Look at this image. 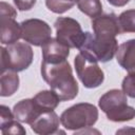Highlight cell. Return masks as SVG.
Returning a JSON list of instances; mask_svg holds the SVG:
<instances>
[{"label": "cell", "instance_id": "1", "mask_svg": "<svg viewBox=\"0 0 135 135\" xmlns=\"http://www.w3.org/2000/svg\"><path fill=\"white\" fill-rule=\"evenodd\" d=\"M41 76L59 97L60 101L74 99L78 94V83L73 76L68 60L49 62L42 60Z\"/></svg>", "mask_w": 135, "mask_h": 135}, {"label": "cell", "instance_id": "2", "mask_svg": "<svg viewBox=\"0 0 135 135\" xmlns=\"http://www.w3.org/2000/svg\"><path fill=\"white\" fill-rule=\"evenodd\" d=\"M98 105L111 121L122 122L135 118V109L128 104L123 91L117 89L108 91L99 98Z\"/></svg>", "mask_w": 135, "mask_h": 135}, {"label": "cell", "instance_id": "3", "mask_svg": "<svg viewBox=\"0 0 135 135\" xmlns=\"http://www.w3.org/2000/svg\"><path fill=\"white\" fill-rule=\"evenodd\" d=\"M118 43L115 37L96 35L85 32V37L79 52L92 61L108 62L116 55Z\"/></svg>", "mask_w": 135, "mask_h": 135}, {"label": "cell", "instance_id": "4", "mask_svg": "<svg viewBox=\"0 0 135 135\" xmlns=\"http://www.w3.org/2000/svg\"><path fill=\"white\" fill-rule=\"evenodd\" d=\"M98 119L97 108L88 102L76 103L64 110L60 115V122L66 130L78 131L91 128Z\"/></svg>", "mask_w": 135, "mask_h": 135}, {"label": "cell", "instance_id": "5", "mask_svg": "<svg viewBox=\"0 0 135 135\" xmlns=\"http://www.w3.org/2000/svg\"><path fill=\"white\" fill-rule=\"evenodd\" d=\"M1 51V72L12 70L21 72L26 70L33 62L34 53L25 42H16L8 44L7 47H0Z\"/></svg>", "mask_w": 135, "mask_h": 135}, {"label": "cell", "instance_id": "6", "mask_svg": "<svg viewBox=\"0 0 135 135\" xmlns=\"http://www.w3.org/2000/svg\"><path fill=\"white\" fill-rule=\"evenodd\" d=\"M56 38L70 49H80L84 41L85 33L78 21L70 17H58L54 23Z\"/></svg>", "mask_w": 135, "mask_h": 135}, {"label": "cell", "instance_id": "7", "mask_svg": "<svg viewBox=\"0 0 135 135\" xmlns=\"http://www.w3.org/2000/svg\"><path fill=\"white\" fill-rule=\"evenodd\" d=\"M16 9L8 3H0V40L2 44H13L21 38V24L15 18Z\"/></svg>", "mask_w": 135, "mask_h": 135}, {"label": "cell", "instance_id": "8", "mask_svg": "<svg viewBox=\"0 0 135 135\" xmlns=\"http://www.w3.org/2000/svg\"><path fill=\"white\" fill-rule=\"evenodd\" d=\"M74 64L77 76L85 88L94 89L99 86L103 82L104 74L98 65L97 61L90 60L79 52V54H77L75 57Z\"/></svg>", "mask_w": 135, "mask_h": 135}, {"label": "cell", "instance_id": "9", "mask_svg": "<svg viewBox=\"0 0 135 135\" xmlns=\"http://www.w3.org/2000/svg\"><path fill=\"white\" fill-rule=\"evenodd\" d=\"M21 38L35 46H42L50 38H52V28L43 20L27 19L21 23Z\"/></svg>", "mask_w": 135, "mask_h": 135}, {"label": "cell", "instance_id": "10", "mask_svg": "<svg viewBox=\"0 0 135 135\" xmlns=\"http://www.w3.org/2000/svg\"><path fill=\"white\" fill-rule=\"evenodd\" d=\"M92 28L94 34L116 37L121 34L118 17L114 14H101L92 19Z\"/></svg>", "mask_w": 135, "mask_h": 135}, {"label": "cell", "instance_id": "11", "mask_svg": "<svg viewBox=\"0 0 135 135\" xmlns=\"http://www.w3.org/2000/svg\"><path fill=\"white\" fill-rule=\"evenodd\" d=\"M59 123H60V118L54 112V110H52L40 113L30 126L31 129L37 134L50 135L58 132Z\"/></svg>", "mask_w": 135, "mask_h": 135}, {"label": "cell", "instance_id": "12", "mask_svg": "<svg viewBox=\"0 0 135 135\" xmlns=\"http://www.w3.org/2000/svg\"><path fill=\"white\" fill-rule=\"evenodd\" d=\"M42 112L44 111L38 107L34 98L22 99L19 102H17L13 109L15 118L20 122L28 123V124H31L37 118V116Z\"/></svg>", "mask_w": 135, "mask_h": 135}, {"label": "cell", "instance_id": "13", "mask_svg": "<svg viewBox=\"0 0 135 135\" xmlns=\"http://www.w3.org/2000/svg\"><path fill=\"white\" fill-rule=\"evenodd\" d=\"M42 59L49 62L66 60L70 55V47L61 43L57 38H50L41 46Z\"/></svg>", "mask_w": 135, "mask_h": 135}, {"label": "cell", "instance_id": "14", "mask_svg": "<svg viewBox=\"0 0 135 135\" xmlns=\"http://www.w3.org/2000/svg\"><path fill=\"white\" fill-rule=\"evenodd\" d=\"M116 60L123 70L128 72L135 70V39H130L118 46Z\"/></svg>", "mask_w": 135, "mask_h": 135}, {"label": "cell", "instance_id": "15", "mask_svg": "<svg viewBox=\"0 0 135 135\" xmlns=\"http://www.w3.org/2000/svg\"><path fill=\"white\" fill-rule=\"evenodd\" d=\"M18 72L7 70L1 72L0 77V95L2 97L12 96L19 88V76Z\"/></svg>", "mask_w": 135, "mask_h": 135}, {"label": "cell", "instance_id": "16", "mask_svg": "<svg viewBox=\"0 0 135 135\" xmlns=\"http://www.w3.org/2000/svg\"><path fill=\"white\" fill-rule=\"evenodd\" d=\"M33 98H34L35 102L38 104V107L43 111L55 110L60 102L58 95L53 90L41 91V92L37 93Z\"/></svg>", "mask_w": 135, "mask_h": 135}, {"label": "cell", "instance_id": "17", "mask_svg": "<svg viewBox=\"0 0 135 135\" xmlns=\"http://www.w3.org/2000/svg\"><path fill=\"white\" fill-rule=\"evenodd\" d=\"M77 6L80 12L92 19L101 15L102 13V4L100 0H78Z\"/></svg>", "mask_w": 135, "mask_h": 135}, {"label": "cell", "instance_id": "18", "mask_svg": "<svg viewBox=\"0 0 135 135\" xmlns=\"http://www.w3.org/2000/svg\"><path fill=\"white\" fill-rule=\"evenodd\" d=\"M121 33H135V9H127L118 16Z\"/></svg>", "mask_w": 135, "mask_h": 135}, {"label": "cell", "instance_id": "19", "mask_svg": "<svg viewBox=\"0 0 135 135\" xmlns=\"http://www.w3.org/2000/svg\"><path fill=\"white\" fill-rule=\"evenodd\" d=\"M78 0H45L46 7L56 14H62L72 8Z\"/></svg>", "mask_w": 135, "mask_h": 135}, {"label": "cell", "instance_id": "20", "mask_svg": "<svg viewBox=\"0 0 135 135\" xmlns=\"http://www.w3.org/2000/svg\"><path fill=\"white\" fill-rule=\"evenodd\" d=\"M121 88L127 96L135 98V70L129 72V74L123 78Z\"/></svg>", "mask_w": 135, "mask_h": 135}, {"label": "cell", "instance_id": "21", "mask_svg": "<svg viewBox=\"0 0 135 135\" xmlns=\"http://www.w3.org/2000/svg\"><path fill=\"white\" fill-rule=\"evenodd\" d=\"M0 129L3 135H7V134H22L23 135L26 133L23 127L18 122V120L17 121L13 120L3 127H0Z\"/></svg>", "mask_w": 135, "mask_h": 135}, {"label": "cell", "instance_id": "22", "mask_svg": "<svg viewBox=\"0 0 135 135\" xmlns=\"http://www.w3.org/2000/svg\"><path fill=\"white\" fill-rule=\"evenodd\" d=\"M0 112H1V116H0V127H3L5 124H7L8 122L13 121L15 118L14 113L11 112L9 108L6 105H1L0 107Z\"/></svg>", "mask_w": 135, "mask_h": 135}, {"label": "cell", "instance_id": "23", "mask_svg": "<svg viewBox=\"0 0 135 135\" xmlns=\"http://www.w3.org/2000/svg\"><path fill=\"white\" fill-rule=\"evenodd\" d=\"M13 1L19 11H30L35 5L37 0H13Z\"/></svg>", "mask_w": 135, "mask_h": 135}, {"label": "cell", "instance_id": "24", "mask_svg": "<svg viewBox=\"0 0 135 135\" xmlns=\"http://www.w3.org/2000/svg\"><path fill=\"white\" fill-rule=\"evenodd\" d=\"M130 0H108V2L113 6H124Z\"/></svg>", "mask_w": 135, "mask_h": 135}]
</instances>
